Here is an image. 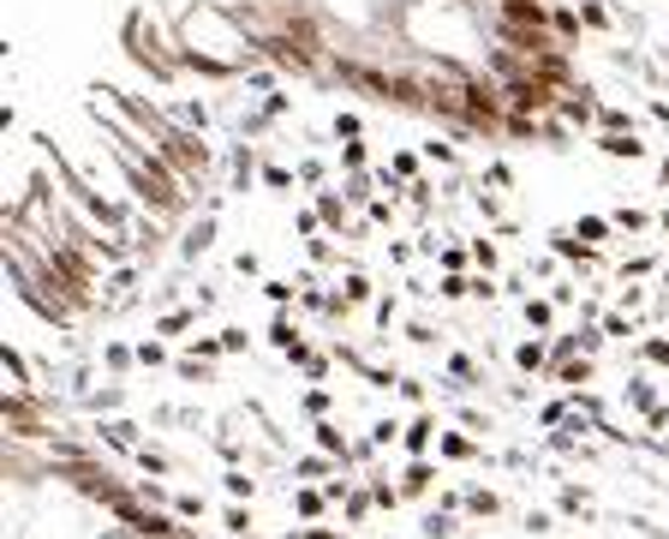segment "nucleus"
I'll list each match as a JSON object with an SVG mask.
<instances>
[{"instance_id":"7ed1b4c3","label":"nucleus","mask_w":669,"mask_h":539,"mask_svg":"<svg viewBox=\"0 0 669 539\" xmlns=\"http://www.w3.org/2000/svg\"><path fill=\"white\" fill-rule=\"evenodd\" d=\"M574 235L586 240V246H604L609 235H616V222H609V216H579V222H574Z\"/></svg>"},{"instance_id":"0eeeda50","label":"nucleus","mask_w":669,"mask_h":539,"mask_svg":"<svg viewBox=\"0 0 669 539\" xmlns=\"http://www.w3.org/2000/svg\"><path fill=\"white\" fill-rule=\"evenodd\" d=\"M251 491H258V479H251L245 468H233L228 474V498H251Z\"/></svg>"},{"instance_id":"f257e3e1","label":"nucleus","mask_w":669,"mask_h":539,"mask_svg":"<svg viewBox=\"0 0 669 539\" xmlns=\"http://www.w3.org/2000/svg\"><path fill=\"white\" fill-rule=\"evenodd\" d=\"M210 246H216V210H203V216L191 210V222L180 228V258H186V265H198Z\"/></svg>"},{"instance_id":"f8f14e48","label":"nucleus","mask_w":669,"mask_h":539,"mask_svg":"<svg viewBox=\"0 0 669 539\" xmlns=\"http://www.w3.org/2000/svg\"><path fill=\"white\" fill-rule=\"evenodd\" d=\"M233 270H240V276H258L263 265H258V252H240V258H233Z\"/></svg>"},{"instance_id":"423d86ee","label":"nucleus","mask_w":669,"mask_h":539,"mask_svg":"<svg viewBox=\"0 0 669 539\" xmlns=\"http://www.w3.org/2000/svg\"><path fill=\"white\" fill-rule=\"evenodd\" d=\"M526 533L550 539V533H556V516H550V509H526Z\"/></svg>"},{"instance_id":"9b49d317","label":"nucleus","mask_w":669,"mask_h":539,"mask_svg":"<svg viewBox=\"0 0 669 539\" xmlns=\"http://www.w3.org/2000/svg\"><path fill=\"white\" fill-rule=\"evenodd\" d=\"M228 528L233 533H251V509H228Z\"/></svg>"},{"instance_id":"f03ea898","label":"nucleus","mask_w":669,"mask_h":539,"mask_svg":"<svg viewBox=\"0 0 669 539\" xmlns=\"http://www.w3.org/2000/svg\"><path fill=\"white\" fill-rule=\"evenodd\" d=\"M592 144H598L609 163H646V138L639 133H598Z\"/></svg>"},{"instance_id":"6e6552de","label":"nucleus","mask_w":669,"mask_h":539,"mask_svg":"<svg viewBox=\"0 0 669 539\" xmlns=\"http://www.w3.org/2000/svg\"><path fill=\"white\" fill-rule=\"evenodd\" d=\"M425 163H442V168H454V144L430 138V144H425Z\"/></svg>"},{"instance_id":"1a4fd4ad","label":"nucleus","mask_w":669,"mask_h":539,"mask_svg":"<svg viewBox=\"0 0 669 539\" xmlns=\"http://www.w3.org/2000/svg\"><path fill=\"white\" fill-rule=\"evenodd\" d=\"M240 348H251V336L240 324H228V330H221V354H240Z\"/></svg>"},{"instance_id":"20e7f679","label":"nucleus","mask_w":669,"mask_h":539,"mask_svg":"<svg viewBox=\"0 0 669 539\" xmlns=\"http://www.w3.org/2000/svg\"><path fill=\"white\" fill-rule=\"evenodd\" d=\"M430 432H437V419H430V414H419V419L407 426V438H400V444H407L412 456H425V449H430Z\"/></svg>"},{"instance_id":"39448f33","label":"nucleus","mask_w":669,"mask_h":539,"mask_svg":"<svg viewBox=\"0 0 669 539\" xmlns=\"http://www.w3.org/2000/svg\"><path fill=\"white\" fill-rule=\"evenodd\" d=\"M520 312H526L532 330H550V324H556V300H532V294H526V305H520Z\"/></svg>"},{"instance_id":"9d476101","label":"nucleus","mask_w":669,"mask_h":539,"mask_svg":"<svg viewBox=\"0 0 669 539\" xmlns=\"http://www.w3.org/2000/svg\"><path fill=\"white\" fill-rule=\"evenodd\" d=\"M161 360H168V348H161V342H138V366H161Z\"/></svg>"},{"instance_id":"ddd939ff","label":"nucleus","mask_w":669,"mask_h":539,"mask_svg":"<svg viewBox=\"0 0 669 539\" xmlns=\"http://www.w3.org/2000/svg\"><path fill=\"white\" fill-rule=\"evenodd\" d=\"M658 235L669 240V210H658Z\"/></svg>"},{"instance_id":"4468645a","label":"nucleus","mask_w":669,"mask_h":539,"mask_svg":"<svg viewBox=\"0 0 669 539\" xmlns=\"http://www.w3.org/2000/svg\"><path fill=\"white\" fill-rule=\"evenodd\" d=\"M658 180H663V186H669V156H663V163H658Z\"/></svg>"}]
</instances>
